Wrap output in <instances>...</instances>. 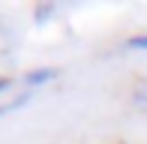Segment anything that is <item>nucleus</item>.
I'll list each match as a JSON object with an SVG mask.
<instances>
[{"mask_svg": "<svg viewBox=\"0 0 147 144\" xmlns=\"http://www.w3.org/2000/svg\"><path fill=\"white\" fill-rule=\"evenodd\" d=\"M54 78H57V69L54 66H45V69H33V72H27V75H21V81L27 84V87H36V84L54 81Z\"/></svg>", "mask_w": 147, "mask_h": 144, "instance_id": "f257e3e1", "label": "nucleus"}, {"mask_svg": "<svg viewBox=\"0 0 147 144\" xmlns=\"http://www.w3.org/2000/svg\"><path fill=\"white\" fill-rule=\"evenodd\" d=\"M30 102V93H21L18 99H12V102H6V105H0V117L3 114H9V111H18V108H24Z\"/></svg>", "mask_w": 147, "mask_h": 144, "instance_id": "f03ea898", "label": "nucleus"}, {"mask_svg": "<svg viewBox=\"0 0 147 144\" xmlns=\"http://www.w3.org/2000/svg\"><path fill=\"white\" fill-rule=\"evenodd\" d=\"M126 45H129V48H138V51H147V33H141V36H132Z\"/></svg>", "mask_w": 147, "mask_h": 144, "instance_id": "7ed1b4c3", "label": "nucleus"}, {"mask_svg": "<svg viewBox=\"0 0 147 144\" xmlns=\"http://www.w3.org/2000/svg\"><path fill=\"white\" fill-rule=\"evenodd\" d=\"M51 12H54V6H45V9H36V18H39V21H42V18H48Z\"/></svg>", "mask_w": 147, "mask_h": 144, "instance_id": "20e7f679", "label": "nucleus"}, {"mask_svg": "<svg viewBox=\"0 0 147 144\" xmlns=\"http://www.w3.org/2000/svg\"><path fill=\"white\" fill-rule=\"evenodd\" d=\"M12 87V78H6V75H0V93H3V90H9Z\"/></svg>", "mask_w": 147, "mask_h": 144, "instance_id": "39448f33", "label": "nucleus"}]
</instances>
